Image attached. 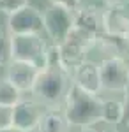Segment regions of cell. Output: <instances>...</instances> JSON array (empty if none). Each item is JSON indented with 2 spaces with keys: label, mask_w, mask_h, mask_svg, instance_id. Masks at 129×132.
I'll use <instances>...</instances> for the list:
<instances>
[{
  "label": "cell",
  "mask_w": 129,
  "mask_h": 132,
  "mask_svg": "<svg viewBox=\"0 0 129 132\" xmlns=\"http://www.w3.org/2000/svg\"><path fill=\"white\" fill-rule=\"evenodd\" d=\"M0 132H23L20 129H14V127H7V129H0Z\"/></svg>",
  "instance_id": "cell-23"
},
{
  "label": "cell",
  "mask_w": 129,
  "mask_h": 132,
  "mask_svg": "<svg viewBox=\"0 0 129 132\" xmlns=\"http://www.w3.org/2000/svg\"><path fill=\"white\" fill-rule=\"evenodd\" d=\"M80 132H99V130H96L94 127H83V129H81Z\"/></svg>",
  "instance_id": "cell-24"
},
{
  "label": "cell",
  "mask_w": 129,
  "mask_h": 132,
  "mask_svg": "<svg viewBox=\"0 0 129 132\" xmlns=\"http://www.w3.org/2000/svg\"><path fill=\"white\" fill-rule=\"evenodd\" d=\"M64 118L69 127H92L101 122V99L97 95H89L71 83L64 97Z\"/></svg>",
  "instance_id": "cell-1"
},
{
  "label": "cell",
  "mask_w": 129,
  "mask_h": 132,
  "mask_svg": "<svg viewBox=\"0 0 129 132\" xmlns=\"http://www.w3.org/2000/svg\"><path fill=\"white\" fill-rule=\"evenodd\" d=\"M11 62V34L0 28V67H5Z\"/></svg>",
  "instance_id": "cell-17"
},
{
  "label": "cell",
  "mask_w": 129,
  "mask_h": 132,
  "mask_svg": "<svg viewBox=\"0 0 129 132\" xmlns=\"http://www.w3.org/2000/svg\"><path fill=\"white\" fill-rule=\"evenodd\" d=\"M51 5H60V7H66V9L69 11H74L78 9V7H81V0H50Z\"/></svg>",
  "instance_id": "cell-19"
},
{
  "label": "cell",
  "mask_w": 129,
  "mask_h": 132,
  "mask_svg": "<svg viewBox=\"0 0 129 132\" xmlns=\"http://www.w3.org/2000/svg\"><path fill=\"white\" fill-rule=\"evenodd\" d=\"M71 86V76L60 67H44L37 72V78L30 93L44 106H55L64 101Z\"/></svg>",
  "instance_id": "cell-2"
},
{
  "label": "cell",
  "mask_w": 129,
  "mask_h": 132,
  "mask_svg": "<svg viewBox=\"0 0 129 132\" xmlns=\"http://www.w3.org/2000/svg\"><path fill=\"white\" fill-rule=\"evenodd\" d=\"M73 28L97 41L103 34V9L96 5H81L73 12Z\"/></svg>",
  "instance_id": "cell-9"
},
{
  "label": "cell",
  "mask_w": 129,
  "mask_h": 132,
  "mask_svg": "<svg viewBox=\"0 0 129 132\" xmlns=\"http://www.w3.org/2000/svg\"><path fill=\"white\" fill-rule=\"evenodd\" d=\"M103 34L129 39V7L103 9Z\"/></svg>",
  "instance_id": "cell-12"
},
{
  "label": "cell",
  "mask_w": 129,
  "mask_h": 132,
  "mask_svg": "<svg viewBox=\"0 0 129 132\" xmlns=\"http://www.w3.org/2000/svg\"><path fill=\"white\" fill-rule=\"evenodd\" d=\"M92 46H96V41L90 39L89 35L81 34L80 30L73 28L67 35V39L59 44L60 55V67L71 76V72L78 67L80 63L87 60V53Z\"/></svg>",
  "instance_id": "cell-4"
},
{
  "label": "cell",
  "mask_w": 129,
  "mask_h": 132,
  "mask_svg": "<svg viewBox=\"0 0 129 132\" xmlns=\"http://www.w3.org/2000/svg\"><path fill=\"white\" fill-rule=\"evenodd\" d=\"M106 7H127L129 0H103Z\"/></svg>",
  "instance_id": "cell-22"
},
{
  "label": "cell",
  "mask_w": 129,
  "mask_h": 132,
  "mask_svg": "<svg viewBox=\"0 0 129 132\" xmlns=\"http://www.w3.org/2000/svg\"><path fill=\"white\" fill-rule=\"evenodd\" d=\"M42 113L44 109L37 101L21 99L11 109V127L20 129L23 132H34L37 129V123H39Z\"/></svg>",
  "instance_id": "cell-8"
},
{
  "label": "cell",
  "mask_w": 129,
  "mask_h": 132,
  "mask_svg": "<svg viewBox=\"0 0 129 132\" xmlns=\"http://www.w3.org/2000/svg\"><path fill=\"white\" fill-rule=\"evenodd\" d=\"M5 67H7V69H5V79H7L16 90L21 92V93L32 90L34 81H35V78H37V72H39L37 67H34L32 63L18 62V60H11Z\"/></svg>",
  "instance_id": "cell-11"
},
{
  "label": "cell",
  "mask_w": 129,
  "mask_h": 132,
  "mask_svg": "<svg viewBox=\"0 0 129 132\" xmlns=\"http://www.w3.org/2000/svg\"><path fill=\"white\" fill-rule=\"evenodd\" d=\"M71 83L89 95H99L101 92L99 65L96 62L85 60L71 72Z\"/></svg>",
  "instance_id": "cell-10"
},
{
  "label": "cell",
  "mask_w": 129,
  "mask_h": 132,
  "mask_svg": "<svg viewBox=\"0 0 129 132\" xmlns=\"http://www.w3.org/2000/svg\"><path fill=\"white\" fill-rule=\"evenodd\" d=\"M25 5H28V0H0V12L11 16L12 12L23 9Z\"/></svg>",
  "instance_id": "cell-18"
},
{
  "label": "cell",
  "mask_w": 129,
  "mask_h": 132,
  "mask_svg": "<svg viewBox=\"0 0 129 132\" xmlns=\"http://www.w3.org/2000/svg\"><path fill=\"white\" fill-rule=\"evenodd\" d=\"M96 46H99V50L108 55L106 58H122V60L129 58V39L101 34L96 41Z\"/></svg>",
  "instance_id": "cell-13"
},
{
  "label": "cell",
  "mask_w": 129,
  "mask_h": 132,
  "mask_svg": "<svg viewBox=\"0 0 129 132\" xmlns=\"http://www.w3.org/2000/svg\"><path fill=\"white\" fill-rule=\"evenodd\" d=\"M101 132H119L117 129H104V130H101Z\"/></svg>",
  "instance_id": "cell-25"
},
{
  "label": "cell",
  "mask_w": 129,
  "mask_h": 132,
  "mask_svg": "<svg viewBox=\"0 0 129 132\" xmlns=\"http://www.w3.org/2000/svg\"><path fill=\"white\" fill-rule=\"evenodd\" d=\"M7 32L11 35H27L42 32V12L34 5H25L23 9L12 12L7 20Z\"/></svg>",
  "instance_id": "cell-7"
},
{
  "label": "cell",
  "mask_w": 129,
  "mask_h": 132,
  "mask_svg": "<svg viewBox=\"0 0 129 132\" xmlns=\"http://www.w3.org/2000/svg\"><path fill=\"white\" fill-rule=\"evenodd\" d=\"M11 109H12V108L0 106V129L11 127Z\"/></svg>",
  "instance_id": "cell-21"
},
{
  "label": "cell",
  "mask_w": 129,
  "mask_h": 132,
  "mask_svg": "<svg viewBox=\"0 0 129 132\" xmlns=\"http://www.w3.org/2000/svg\"><path fill=\"white\" fill-rule=\"evenodd\" d=\"M48 44L41 34H27V35H11V60L27 62L37 69H44Z\"/></svg>",
  "instance_id": "cell-3"
},
{
  "label": "cell",
  "mask_w": 129,
  "mask_h": 132,
  "mask_svg": "<svg viewBox=\"0 0 129 132\" xmlns=\"http://www.w3.org/2000/svg\"><path fill=\"white\" fill-rule=\"evenodd\" d=\"M124 99H122V118H120V123L124 127H129V90L124 92Z\"/></svg>",
  "instance_id": "cell-20"
},
{
  "label": "cell",
  "mask_w": 129,
  "mask_h": 132,
  "mask_svg": "<svg viewBox=\"0 0 129 132\" xmlns=\"http://www.w3.org/2000/svg\"><path fill=\"white\" fill-rule=\"evenodd\" d=\"M21 99H23V97H21V92L16 90L5 78H0V106L12 108V106L18 104Z\"/></svg>",
  "instance_id": "cell-16"
},
{
  "label": "cell",
  "mask_w": 129,
  "mask_h": 132,
  "mask_svg": "<svg viewBox=\"0 0 129 132\" xmlns=\"http://www.w3.org/2000/svg\"><path fill=\"white\" fill-rule=\"evenodd\" d=\"M122 118V102L115 99H101V122L120 123Z\"/></svg>",
  "instance_id": "cell-15"
},
{
  "label": "cell",
  "mask_w": 129,
  "mask_h": 132,
  "mask_svg": "<svg viewBox=\"0 0 129 132\" xmlns=\"http://www.w3.org/2000/svg\"><path fill=\"white\" fill-rule=\"evenodd\" d=\"M73 11L60 7V5H48L42 11V30L48 34L51 44H62L73 30Z\"/></svg>",
  "instance_id": "cell-5"
},
{
  "label": "cell",
  "mask_w": 129,
  "mask_h": 132,
  "mask_svg": "<svg viewBox=\"0 0 129 132\" xmlns=\"http://www.w3.org/2000/svg\"><path fill=\"white\" fill-rule=\"evenodd\" d=\"M99 65L101 90L127 92L129 90V63L122 58H104Z\"/></svg>",
  "instance_id": "cell-6"
},
{
  "label": "cell",
  "mask_w": 129,
  "mask_h": 132,
  "mask_svg": "<svg viewBox=\"0 0 129 132\" xmlns=\"http://www.w3.org/2000/svg\"><path fill=\"white\" fill-rule=\"evenodd\" d=\"M69 123L59 111H44L37 123L39 132H69Z\"/></svg>",
  "instance_id": "cell-14"
}]
</instances>
